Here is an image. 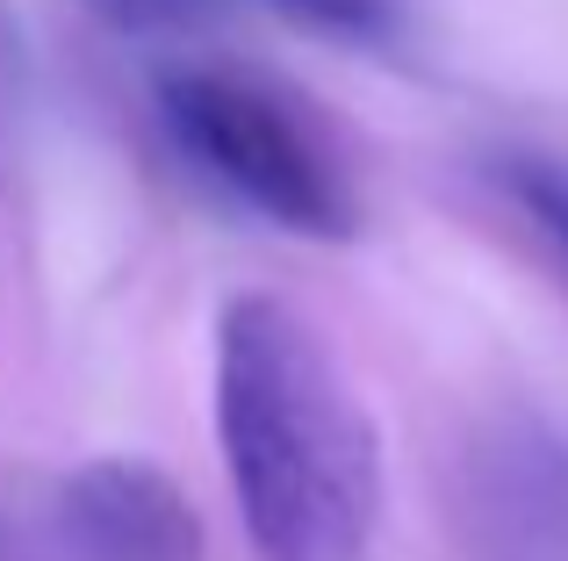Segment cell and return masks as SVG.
Listing matches in <instances>:
<instances>
[{
	"label": "cell",
	"instance_id": "obj_3",
	"mask_svg": "<svg viewBox=\"0 0 568 561\" xmlns=\"http://www.w3.org/2000/svg\"><path fill=\"white\" fill-rule=\"evenodd\" d=\"M446 519L468 561H568V432L532 404L483 410L446 461Z\"/></svg>",
	"mask_w": 568,
	"mask_h": 561
},
{
	"label": "cell",
	"instance_id": "obj_2",
	"mask_svg": "<svg viewBox=\"0 0 568 561\" xmlns=\"http://www.w3.org/2000/svg\"><path fill=\"white\" fill-rule=\"evenodd\" d=\"M152 109L187 166L274 231L317 245H346L361 231V187L338 144L274 80L237 65H166L152 80Z\"/></svg>",
	"mask_w": 568,
	"mask_h": 561
},
{
	"label": "cell",
	"instance_id": "obj_5",
	"mask_svg": "<svg viewBox=\"0 0 568 561\" xmlns=\"http://www.w3.org/2000/svg\"><path fill=\"white\" fill-rule=\"evenodd\" d=\"M475 173H483L489 202H504L511 224L532 238L547 274L568 288V166L555 152H532V144H489Z\"/></svg>",
	"mask_w": 568,
	"mask_h": 561
},
{
	"label": "cell",
	"instance_id": "obj_4",
	"mask_svg": "<svg viewBox=\"0 0 568 561\" xmlns=\"http://www.w3.org/2000/svg\"><path fill=\"white\" fill-rule=\"evenodd\" d=\"M8 561H209V526L166 468L101 453L51 482L37 519H8Z\"/></svg>",
	"mask_w": 568,
	"mask_h": 561
},
{
	"label": "cell",
	"instance_id": "obj_6",
	"mask_svg": "<svg viewBox=\"0 0 568 561\" xmlns=\"http://www.w3.org/2000/svg\"><path fill=\"white\" fill-rule=\"evenodd\" d=\"M274 14H288L295 29L338 43V51H367V58H396L410 51V0H266Z\"/></svg>",
	"mask_w": 568,
	"mask_h": 561
},
{
	"label": "cell",
	"instance_id": "obj_1",
	"mask_svg": "<svg viewBox=\"0 0 568 561\" xmlns=\"http://www.w3.org/2000/svg\"><path fill=\"white\" fill-rule=\"evenodd\" d=\"M216 447L260 561H361L382 519V439L324 332L281 295L216 309Z\"/></svg>",
	"mask_w": 568,
	"mask_h": 561
},
{
	"label": "cell",
	"instance_id": "obj_7",
	"mask_svg": "<svg viewBox=\"0 0 568 561\" xmlns=\"http://www.w3.org/2000/svg\"><path fill=\"white\" fill-rule=\"evenodd\" d=\"M209 0H94L101 22L115 29H173V22H194Z\"/></svg>",
	"mask_w": 568,
	"mask_h": 561
}]
</instances>
